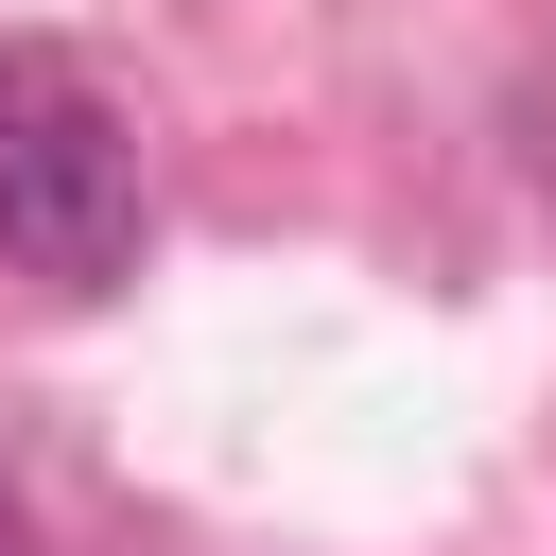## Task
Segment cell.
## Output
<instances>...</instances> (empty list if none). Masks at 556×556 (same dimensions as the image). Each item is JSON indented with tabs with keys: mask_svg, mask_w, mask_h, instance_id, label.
Listing matches in <instances>:
<instances>
[{
	"mask_svg": "<svg viewBox=\"0 0 556 556\" xmlns=\"http://www.w3.org/2000/svg\"><path fill=\"white\" fill-rule=\"evenodd\" d=\"M0 261L52 295H104L139 261V139L70 70H0Z\"/></svg>",
	"mask_w": 556,
	"mask_h": 556,
	"instance_id": "6da1fadb",
	"label": "cell"
},
{
	"mask_svg": "<svg viewBox=\"0 0 556 556\" xmlns=\"http://www.w3.org/2000/svg\"><path fill=\"white\" fill-rule=\"evenodd\" d=\"M0 556H52V539H35V504H17V469H0Z\"/></svg>",
	"mask_w": 556,
	"mask_h": 556,
	"instance_id": "7a4b0ae2",
	"label": "cell"
}]
</instances>
